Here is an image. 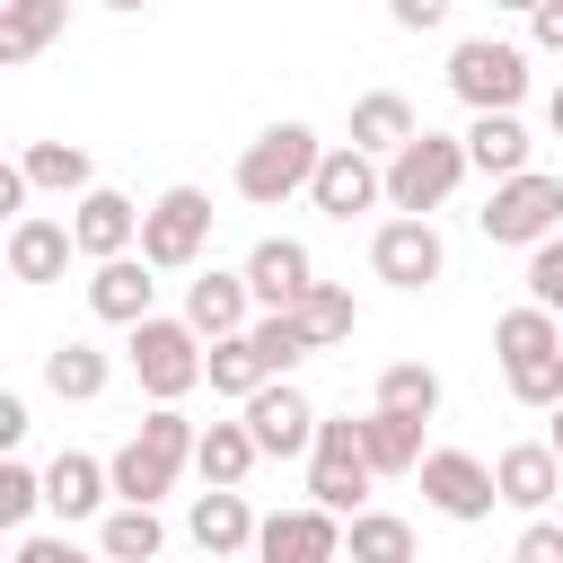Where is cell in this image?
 <instances>
[{
  "label": "cell",
  "mask_w": 563,
  "mask_h": 563,
  "mask_svg": "<svg viewBox=\"0 0 563 563\" xmlns=\"http://www.w3.org/2000/svg\"><path fill=\"white\" fill-rule=\"evenodd\" d=\"M194 449H202V422H194L185 405H150L141 431L106 457V466H114V501H167L176 475L194 466Z\"/></svg>",
  "instance_id": "cell-1"
},
{
  "label": "cell",
  "mask_w": 563,
  "mask_h": 563,
  "mask_svg": "<svg viewBox=\"0 0 563 563\" xmlns=\"http://www.w3.org/2000/svg\"><path fill=\"white\" fill-rule=\"evenodd\" d=\"M317 158H325V141H317L308 123H264V132L238 150V194H246L255 211H282L290 194L317 185Z\"/></svg>",
  "instance_id": "cell-2"
},
{
  "label": "cell",
  "mask_w": 563,
  "mask_h": 563,
  "mask_svg": "<svg viewBox=\"0 0 563 563\" xmlns=\"http://www.w3.org/2000/svg\"><path fill=\"white\" fill-rule=\"evenodd\" d=\"M123 361H132V378H141L150 405H185L202 387L211 352H202V334L185 317H141V325H123Z\"/></svg>",
  "instance_id": "cell-3"
},
{
  "label": "cell",
  "mask_w": 563,
  "mask_h": 563,
  "mask_svg": "<svg viewBox=\"0 0 563 563\" xmlns=\"http://www.w3.org/2000/svg\"><path fill=\"white\" fill-rule=\"evenodd\" d=\"M475 167H466V132H413L396 158H387V211H440L457 185H466Z\"/></svg>",
  "instance_id": "cell-4"
},
{
  "label": "cell",
  "mask_w": 563,
  "mask_h": 563,
  "mask_svg": "<svg viewBox=\"0 0 563 563\" xmlns=\"http://www.w3.org/2000/svg\"><path fill=\"white\" fill-rule=\"evenodd\" d=\"M475 229H484L493 246H545V238L563 229V176H545V167H519V176H501V185L484 194Z\"/></svg>",
  "instance_id": "cell-5"
},
{
  "label": "cell",
  "mask_w": 563,
  "mask_h": 563,
  "mask_svg": "<svg viewBox=\"0 0 563 563\" xmlns=\"http://www.w3.org/2000/svg\"><path fill=\"white\" fill-rule=\"evenodd\" d=\"M449 97H457L466 114H519V97H528V53L501 44V35H466V44L449 53Z\"/></svg>",
  "instance_id": "cell-6"
},
{
  "label": "cell",
  "mask_w": 563,
  "mask_h": 563,
  "mask_svg": "<svg viewBox=\"0 0 563 563\" xmlns=\"http://www.w3.org/2000/svg\"><path fill=\"white\" fill-rule=\"evenodd\" d=\"M211 194L202 185H167L150 211H141V255L158 264V273H185V264H202V246H211Z\"/></svg>",
  "instance_id": "cell-7"
},
{
  "label": "cell",
  "mask_w": 563,
  "mask_h": 563,
  "mask_svg": "<svg viewBox=\"0 0 563 563\" xmlns=\"http://www.w3.org/2000/svg\"><path fill=\"white\" fill-rule=\"evenodd\" d=\"M369 484H378V466H369V449H361V422L343 413V422H317V449H308V501H325V510H369Z\"/></svg>",
  "instance_id": "cell-8"
},
{
  "label": "cell",
  "mask_w": 563,
  "mask_h": 563,
  "mask_svg": "<svg viewBox=\"0 0 563 563\" xmlns=\"http://www.w3.org/2000/svg\"><path fill=\"white\" fill-rule=\"evenodd\" d=\"M369 273H378L387 290H431V282L449 273V238H440L422 211H396V220L369 229Z\"/></svg>",
  "instance_id": "cell-9"
},
{
  "label": "cell",
  "mask_w": 563,
  "mask_h": 563,
  "mask_svg": "<svg viewBox=\"0 0 563 563\" xmlns=\"http://www.w3.org/2000/svg\"><path fill=\"white\" fill-rule=\"evenodd\" d=\"M308 202H317L325 220H361V211H378V202H387V158H369L361 141H325Z\"/></svg>",
  "instance_id": "cell-10"
},
{
  "label": "cell",
  "mask_w": 563,
  "mask_h": 563,
  "mask_svg": "<svg viewBox=\"0 0 563 563\" xmlns=\"http://www.w3.org/2000/svg\"><path fill=\"white\" fill-rule=\"evenodd\" d=\"M422 501L440 510V519H457V528H475V519H493V501H501V484H493V466L484 457H466V449H422Z\"/></svg>",
  "instance_id": "cell-11"
},
{
  "label": "cell",
  "mask_w": 563,
  "mask_h": 563,
  "mask_svg": "<svg viewBox=\"0 0 563 563\" xmlns=\"http://www.w3.org/2000/svg\"><path fill=\"white\" fill-rule=\"evenodd\" d=\"M238 413H246V431H255V449H264V457H308V449H317V422H325L290 378H264Z\"/></svg>",
  "instance_id": "cell-12"
},
{
  "label": "cell",
  "mask_w": 563,
  "mask_h": 563,
  "mask_svg": "<svg viewBox=\"0 0 563 563\" xmlns=\"http://www.w3.org/2000/svg\"><path fill=\"white\" fill-rule=\"evenodd\" d=\"M255 563H343V510H325V501L273 510L255 528Z\"/></svg>",
  "instance_id": "cell-13"
},
{
  "label": "cell",
  "mask_w": 563,
  "mask_h": 563,
  "mask_svg": "<svg viewBox=\"0 0 563 563\" xmlns=\"http://www.w3.org/2000/svg\"><path fill=\"white\" fill-rule=\"evenodd\" d=\"M70 238H79V255H88V264L132 255V246H141V202H132V194H114V185H88V194L70 202Z\"/></svg>",
  "instance_id": "cell-14"
},
{
  "label": "cell",
  "mask_w": 563,
  "mask_h": 563,
  "mask_svg": "<svg viewBox=\"0 0 563 563\" xmlns=\"http://www.w3.org/2000/svg\"><path fill=\"white\" fill-rule=\"evenodd\" d=\"M158 264L132 246V255H106V264H88V308L106 317V325H141V317H158V282H150Z\"/></svg>",
  "instance_id": "cell-15"
},
{
  "label": "cell",
  "mask_w": 563,
  "mask_h": 563,
  "mask_svg": "<svg viewBox=\"0 0 563 563\" xmlns=\"http://www.w3.org/2000/svg\"><path fill=\"white\" fill-rule=\"evenodd\" d=\"M493 484H501V510H554L563 501V457H554V440H510L501 457H493Z\"/></svg>",
  "instance_id": "cell-16"
},
{
  "label": "cell",
  "mask_w": 563,
  "mask_h": 563,
  "mask_svg": "<svg viewBox=\"0 0 563 563\" xmlns=\"http://www.w3.org/2000/svg\"><path fill=\"white\" fill-rule=\"evenodd\" d=\"M9 282H62L70 273V255H79V238H70V220H53V211H26V220H9Z\"/></svg>",
  "instance_id": "cell-17"
},
{
  "label": "cell",
  "mask_w": 563,
  "mask_h": 563,
  "mask_svg": "<svg viewBox=\"0 0 563 563\" xmlns=\"http://www.w3.org/2000/svg\"><path fill=\"white\" fill-rule=\"evenodd\" d=\"M106 501H114V466L106 457H88V449H62L53 466H44V510L70 528V519H106Z\"/></svg>",
  "instance_id": "cell-18"
},
{
  "label": "cell",
  "mask_w": 563,
  "mask_h": 563,
  "mask_svg": "<svg viewBox=\"0 0 563 563\" xmlns=\"http://www.w3.org/2000/svg\"><path fill=\"white\" fill-rule=\"evenodd\" d=\"M185 528H194V545H202L211 563H229V554H255V528H264V519L246 510V484H202Z\"/></svg>",
  "instance_id": "cell-19"
},
{
  "label": "cell",
  "mask_w": 563,
  "mask_h": 563,
  "mask_svg": "<svg viewBox=\"0 0 563 563\" xmlns=\"http://www.w3.org/2000/svg\"><path fill=\"white\" fill-rule=\"evenodd\" d=\"M185 325L202 334V343H220V334H246L255 325V290H246V273H194L185 282Z\"/></svg>",
  "instance_id": "cell-20"
},
{
  "label": "cell",
  "mask_w": 563,
  "mask_h": 563,
  "mask_svg": "<svg viewBox=\"0 0 563 563\" xmlns=\"http://www.w3.org/2000/svg\"><path fill=\"white\" fill-rule=\"evenodd\" d=\"M238 273H246L255 308H299V299H308V282H317V264H308V246H299V238H255V255H246Z\"/></svg>",
  "instance_id": "cell-21"
},
{
  "label": "cell",
  "mask_w": 563,
  "mask_h": 563,
  "mask_svg": "<svg viewBox=\"0 0 563 563\" xmlns=\"http://www.w3.org/2000/svg\"><path fill=\"white\" fill-rule=\"evenodd\" d=\"M466 167H475L484 185H501V176L537 167V141H528V123H519V114H475V123H466Z\"/></svg>",
  "instance_id": "cell-22"
},
{
  "label": "cell",
  "mask_w": 563,
  "mask_h": 563,
  "mask_svg": "<svg viewBox=\"0 0 563 563\" xmlns=\"http://www.w3.org/2000/svg\"><path fill=\"white\" fill-rule=\"evenodd\" d=\"M158 545H167L158 501H114V510L97 519V554H106V563H158Z\"/></svg>",
  "instance_id": "cell-23"
},
{
  "label": "cell",
  "mask_w": 563,
  "mask_h": 563,
  "mask_svg": "<svg viewBox=\"0 0 563 563\" xmlns=\"http://www.w3.org/2000/svg\"><path fill=\"white\" fill-rule=\"evenodd\" d=\"M493 352H501V369L545 361V352H563V317H554V308H537V299H519V308H501V317H493Z\"/></svg>",
  "instance_id": "cell-24"
},
{
  "label": "cell",
  "mask_w": 563,
  "mask_h": 563,
  "mask_svg": "<svg viewBox=\"0 0 563 563\" xmlns=\"http://www.w3.org/2000/svg\"><path fill=\"white\" fill-rule=\"evenodd\" d=\"M70 26V0H0V62H35L53 35Z\"/></svg>",
  "instance_id": "cell-25"
},
{
  "label": "cell",
  "mask_w": 563,
  "mask_h": 563,
  "mask_svg": "<svg viewBox=\"0 0 563 563\" xmlns=\"http://www.w3.org/2000/svg\"><path fill=\"white\" fill-rule=\"evenodd\" d=\"M18 167H26V185H35V194H70V202L97 185V158H88L79 141H26V150H18Z\"/></svg>",
  "instance_id": "cell-26"
},
{
  "label": "cell",
  "mask_w": 563,
  "mask_h": 563,
  "mask_svg": "<svg viewBox=\"0 0 563 563\" xmlns=\"http://www.w3.org/2000/svg\"><path fill=\"white\" fill-rule=\"evenodd\" d=\"M106 378H114V361H106L97 343H79V334L44 352V387H53L62 405H97V396H106Z\"/></svg>",
  "instance_id": "cell-27"
},
{
  "label": "cell",
  "mask_w": 563,
  "mask_h": 563,
  "mask_svg": "<svg viewBox=\"0 0 563 563\" xmlns=\"http://www.w3.org/2000/svg\"><path fill=\"white\" fill-rule=\"evenodd\" d=\"M255 466H264V449H255L246 413H238V422H202V449H194V475H202V484H246Z\"/></svg>",
  "instance_id": "cell-28"
},
{
  "label": "cell",
  "mask_w": 563,
  "mask_h": 563,
  "mask_svg": "<svg viewBox=\"0 0 563 563\" xmlns=\"http://www.w3.org/2000/svg\"><path fill=\"white\" fill-rule=\"evenodd\" d=\"M413 132H422V123H413V106H405L396 88H369V97L352 106V141H361L369 158H396V150L413 141Z\"/></svg>",
  "instance_id": "cell-29"
},
{
  "label": "cell",
  "mask_w": 563,
  "mask_h": 563,
  "mask_svg": "<svg viewBox=\"0 0 563 563\" xmlns=\"http://www.w3.org/2000/svg\"><path fill=\"white\" fill-rule=\"evenodd\" d=\"M361 449H369V466H378V475H413V466H422V422H405V413L369 405V413H361Z\"/></svg>",
  "instance_id": "cell-30"
},
{
  "label": "cell",
  "mask_w": 563,
  "mask_h": 563,
  "mask_svg": "<svg viewBox=\"0 0 563 563\" xmlns=\"http://www.w3.org/2000/svg\"><path fill=\"white\" fill-rule=\"evenodd\" d=\"M290 317H299V334H308L317 352L352 343V325H361V308H352V290H343V282H308V299H299Z\"/></svg>",
  "instance_id": "cell-31"
},
{
  "label": "cell",
  "mask_w": 563,
  "mask_h": 563,
  "mask_svg": "<svg viewBox=\"0 0 563 563\" xmlns=\"http://www.w3.org/2000/svg\"><path fill=\"white\" fill-rule=\"evenodd\" d=\"M202 378H211V396H229V405H246L273 369H264V352H255V334H220L211 343V361H202Z\"/></svg>",
  "instance_id": "cell-32"
},
{
  "label": "cell",
  "mask_w": 563,
  "mask_h": 563,
  "mask_svg": "<svg viewBox=\"0 0 563 563\" xmlns=\"http://www.w3.org/2000/svg\"><path fill=\"white\" fill-rule=\"evenodd\" d=\"M343 563H413V528H405L396 510H352Z\"/></svg>",
  "instance_id": "cell-33"
},
{
  "label": "cell",
  "mask_w": 563,
  "mask_h": 563,
  "mask_svg": "<svg viewBox=\"0 0 563 563\" xmlns=\"http://www.w3.org/2000/svg\"><path fill=\"white\" fill-rule=\"evenodd\" d=\"M378 405L405 413V422H431V413H440V369H431V361H387V369H378Z\"/></svg>",
  "instance_id": "cell-34"
},
{
  "label": "cell",
  "mask_w": 563,
  "mask_h": 563,
  "mask_svg": "<svg viewBox=\"0 0 563 563\" xmlns=\"http://www.w3.org/2000/svg\"><path fill=\"white\" fill-rule=\"evenodd\" d=\"M246 334H255V352H264V369H273V378H290V369H299V361L317 352V343L299 334V317H290V308H264V317H255Z\"/></svg>",
  "instance_id": "cell-35"
},
{
  "label": "cell",
  "mask_w": 563,
  "mask_h": 563,
  "mask_svg": "<svg viewBox=\"0 0 563 563\" xmlns=\"http://www.w3.org/2000/svg\"><path fill=\"white\" fill-rule=\"evenodd\" d=\"M44 510V466H26V457H0V528H26Z\"/></svg>",
  "instance_id": "cell-36"
},
{
  "label": "cell",
  "mask_w": 563,
  "mask_h": 563,
  "mask_svg": "<svg viewBox=\"0 0 563 563\" xmlns=\"http://www.w3.org/2000/svg\"><path fill=\"white\" fill-rule=\"evenodd\" d=\"M528 299L563 317V229H554L545 246H528Z\"/></svg>",
  "instance_id": "cell-37"
},
{
  "label": "cell",
  "mask_w": 563,
  "mask_h": 563,
  "mask_svg": "<svg viewBox=\"0 0 563 563\" xmlns=\"http://www.w3.org/2000/svg\"><path fill=\"white\" fill-rule=\"evenodd\" d=\"M510 563H563V519H554V510H537V519L519 528V545H510Z\"/></svg>",
  "instance_id": "cell-38"
},
{
  "label": "cell",
  "mask_w": 563,
  "mask_h": 563,
  "mask_svg": "<svg viewBox=\"0 0 563 563\" xmlns=\"http://www.w3.org/2000/svg\"><path fill=\"white\" fill-rule=\"evenodd\" d=\"M9 563H106V554H79L70 537H26V528H18V545H9Z\"/></svg>",
  "instance_id": "cell-39"
},
{
  "label": "cell",
  "mask_w": 563,
  "mask_h": 563,
  "mask_svg": "<svg viewBox=\"0 0 563 563\" xmlns=\"http://www.w3.org/2000/svg\"><path fill=\"white\" fill-rule=\"evenodd\" d=\"M449 9H457V0H387V18H396L405 35H431V26H449Z\"/></svg>",
  "instance_id": "cell-40"
},
{
  "label": "cell",
  "mask_w": 563,
  "mask_h": 563,
  "mask_svg": "<svg viewBox=\"0 0 563 563\" xmlns=\"http://www.w3.org/2000/svg\"><path fill=\"white\" fill-rule=\"evenodd\" d=\"M18 440H26V396L0 387V449H18Z\"/></svg>",
  "instance_id": "cell-41"
},
{
  "label": "cell",
  "mask_w": 563,
  "mask_h": 563,
  "mask_svg": "<svg viewBox=\"0 0 563 563\" xmlns=\"http://www.w3.org/2000/svg\"><path fill=\"white\" fill-rule=\"evenodd\" d=\"M528 35H537L545 53H563V0H537V18H528Z\"/></svg>",
  "instance_id": "cell-42"
},
{
  "label": "cell",
  "mask_w": 563,
  "mask_h": 563,
  "mask_svg": "<svg viewBox=\"0 0 563 563\" xmlns=\"http://www.w3.org/2000/svg\"><path fill=\"white\" fill-rule=\"evenodd\" d=\"M545 132L563 141V79H554V97H545Z\"/></svg>",
  "instance_id": "cell-43"
},
{
  "label": "cell",
  "mask_w": 563,
  "mask_h": 563,
  "mask_svg": "<svg viewBox=\"0 0 563 563\" xmlns=\"http://www.w3.org/2000/svg\"><path fill=\"white\" fill-rule=\"evenodd\" d=\"M545 440H554V457H563V405H554V413H545Z\"/></svg>",
  "instance_id": "cell-44"
},
{
  "label": "cell",
  "mask_w": 563,
  "mask_h": 563,
  "mask_svg": "<svg viewBox=\"0 0 563 563\" xmlns=\"http://www.w3.org/2000/svg\"><path fill=\"white\" fill-rule=\"evenodd\" d=\"M493 9H519V18H537V0H493Z\"/></svg>",
  "instance_id": "cell-45"
},
{
  "label": "cell",
  "mask_w": 563,
  "mask_h": 563,
  "mask_svg": "<svg viewBox=\"0 0 563 563\" xmlns=\"http://www.w3.org/2000/svg\"><path fill=\"white\" fill-rule=\"evenodd\" d=\"M106 9H123V18H132V9H150V0H106Z\"/></svg>",
  "instance_id": "cell-46"
},
{
  "label": "cell",
  "mask_w": 563,
  "mask_h": 563,
  "mask_svg": "<svg viewBox=\"0 0 563 563\" xmlns=\"http://www.w3.org/2000/svg\"><path fill=\"white\" fill-rule=\"evenodd\" d=\"M554 519H563V501H554Z\"/></svg>",
  "instance_id": "cell-47"
},
{
  "label": "cell",
  "mask_w": 563,
  "mask_h": 563,
  "mask_svg": "<svg viewBox=\"0 0 563 563\" xmlns=\"http://www.w3.org/2000/svg\"><path fill=\"white\" fill-rule=\"evenodd\" d=\"M70 9H79V0H70Z\"/></svg>",
  "instance_id": "cell-48"
}]
</instances>
